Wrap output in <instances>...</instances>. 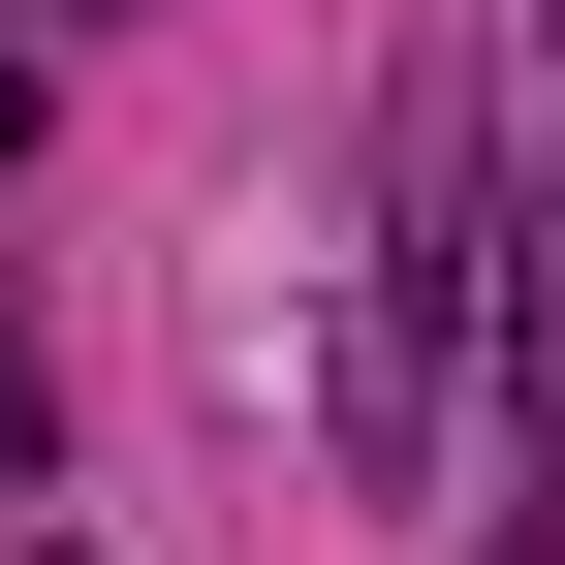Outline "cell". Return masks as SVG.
<instances>
[{
	"mask_svg": "<svg viewBox=\"0 0 565 565\" xmlns=\"http://www.w3.org/2000/svg\"><path fill=\"white\" fill-rule=\"evenodd\" d=\"M440 345H471V95H408L377 315H345V503H408V471H440Z\"/></svg>",
	"mask_w": 565,
	"mask_h": 565,
	"instance_id": "1",
	"label": "cell"
},
{
	"mask_svg": "<svg viewBox=\"0 0 565 565\" xmlns=\"http://www.w3.org/2000/svg\"><path fill=\"white\" fill-rule=\"evenodd\" d=\"M0 440H32V315H0Z\"/></svg>",
	"mask_w": 565,
	"mask_h": 565,
	"instance_id": "2",
	"label": "cell"
},
{
	"mask_svg": "<svg viewBox=\"0 0 565 565\" xmlns=\"http://www.w3.org/2000/svg\"><path fill=\"white\" fill-rule=\"evenodd\" d=\"M0 158H32V63H0Z\"/></svg>",
	"mask_w": 565,
	"mask_h": 565,
	"instance_id": "3",
	"label": "cell"
},
{
	"mask_svg": "<svg viewBox=\"0 0 565 565\" xmlns=\"http://www.w3.org/2000/svg\"><path fill=\"white\" fill-rule=\"evenodd\" d=\"M534 32H565V0H534Z\"/></svg>",
	"mask_w": 565,
	"mask_h": 565,
	"instance_id": "4",
	"label": "cell"
}]
</instances>
